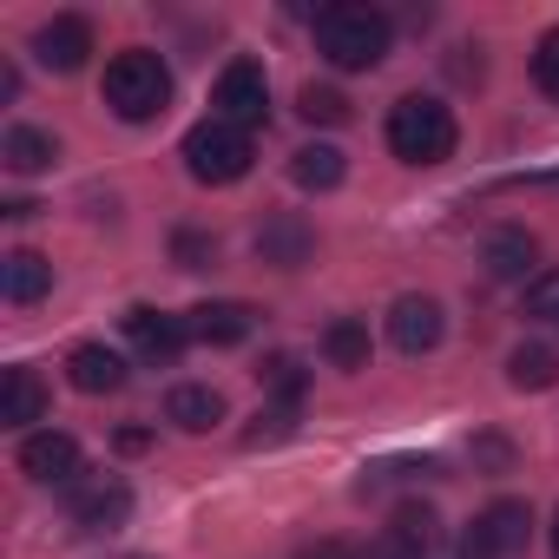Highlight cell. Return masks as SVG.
Listing matches in <instances>:
<instances>
[{"mask_svg": "<svg viewBox=\"0 0 559 559\" xmlns=\"http://www.w3.org/2000/svg\"><path fill=\"white\" fill-rule=\"evenodd\" d=\"M165 421L185 428V435H211V428L224 421V395H217L211 382H178V389L165 395Z\"/></svg>", "mask_w": 559, "mask_h": 559, "instance_id": "obj_17", "label": "cell"}, {"mask_svg": "<svg viewBox=\"0 0 559 559\" xmlns=\"http://www.w3.org/2000/svg\"><path fill=\"white\" fill-rule=\"evenodd\" d=\"M171 257H178V270H211V263H217V237L178 230V237H171Z\"/></svg>", "mask_w": 559, "mask_h": 559, "instance_id": "obj_26", "label": "cell"}, {"mask_svg": "<svg viewBox=\"0 0 559 559\" xmlns=\"http://www.w3.org/2000/svg\"><path fill=\"white\" fill-rule=\"evenodd\" d=\"M474 461H480L487 474H507V467H513V448H507L500 435H474Z\"/></svg>", "mask_w": 559, "mask_h": 559, "instance_id": "obj_30", "label": "cell"}, {"mask_svg": "<svg viewBox=\"0 0 559 559\" xmlns=\"http://www.w3.org/2000/svg\"><path fill=\"white\" fill-rule=\"evenodd\" d=\"M284 435H297V408H284V402H276V408H263V415H257V428L243 435V448H263V441H284Z\"/></svg>", "mask_w": 559, "mask_h": 559, "instance_id": "obj_29", "label": "cell"}, {"mask_svg": "<svg viewBox=\"0 0 559 559\" xmlns=\"http://www.w3.org/2000/svg\"><path fill=\"white\" fill-rule=\"evenodd\" d=\"M435 546H441V513L421 507V500H402L382 526L376 559H435Z\"/></svg>", "mask_w": 559, "mask_h": 559, "instance_id": "obj_9", "label": "cell"}, {"mask_svg": "<svg viewBox=\"0 0 559 559\" xmlns=\"http://www.w3.org/2000/svg\"><path fill=\"white\" fill-rule=\"evenodd\" d=\"M47 290H53V263L40 250H8V257H0V297H8L14 310L40 304Z\"/></svg>", "mask_w": 559, "mask_h": 559, "instance_id": "obj_15", "label": "cell"}, {"mask_svg": "<svg viewBox=\"0 0 559 559\" xmlns=\"http://www.w3.org/2000/svg\"><path fill=\"white\" fill-rule=\"evenodd\" d=\"M552 552H559V513H552Z\"/></svg>", "mask_w": 559, "mask_h": 559, "instance_id": "obj_33", "label": "cell"}, {"mask_svg": "<svg viewBox=\"0 0 559 559\" xmlns=\"http://www.w3.org/2000/svg\"><path fill=\"white\" fill-rule=\"evenodd\" d=\"M99 93H106V106L126 126H145V119H158L171 106V67L158 53H145V47H126V53L106 60V86Z\"/></svg>", "mask_w": 559, "mask_h": 559, "instance_id": "obj_2", "label": "cell"}, {"mask_svg": "<svg viewBox=\"0 0 559 559\" xmlns=\"http://www.w3.org/2000/svg\"><path fill=\"white\" fill-rule=\"evenodd\" d=\"M454 145H461V126H454V112L441 99L408 93V99L389 106V152L402 165H448Z\"/></svg>", "mask_w": 559, "mask_h": 559, "instance_id": "obj_3", "label": "cell"}, {"mask_svg": "<svg viewBox=\"0 0 559 559\" xmlns=\"http://www.w3.org/2000/svg\"><path fill=\"white\" fill-rule=\"evenodd\" d=\"M526 317H539V323H559V270H539L533 284H526Z\"/></svg>", "mask_w": 559, "mask_h": 559, "instance_id": "obj_28", "label": "cell"}, {"mask_svg": "<svg viewBox=\"0 0 559 559\" xmlns=\"http://www.w3.org/2000/svg\"><path fill=\"white\" fill-rule=\"evenodd\" d=\"M185 323H191L198 343H211V349H237V343L257 330V310H250V304H198Z\"/></svg>", "mask_w": 559, "mask_h": 559, "instance_id": "obj_16", "label": "cell"}, {"mask_svg": "<svg viewBox=\"0 0 559 559\" xmlns=\"http://www.w3.org/2000/svg\"><path fill=\"white\" fill-rule=\"evenodd\" d=\"M257 376H263V389L284 402V408H297V402H304V362H297V356H270Z\"/></svg>", "mask_w": 559, "mask_h": 559, "instance_id": "obj_24", "label": "cell"}, {"mask_svg": "<svg viewBox=\"0 0 559 559\" xmlns=\"http://www.w3.org/2000/svg\"><path fill=\"white\" fill-rule=\"evenodd\" d=\"M211 106H217V119H230V126H263L270 119V80H263V67L257 60H230L224 73H217V86H211Z\"/></svg>", "mask_w": 559, "mask_h": 559, "instance_id": "obj_6", "label": "cell"}, {"mask_svg": "<svg viewBox=\"0 0 559 559\" xmlns=\"http://www.w3.org/2000/svg\"><path fill=\"white\" fill-rule=\"evenodd\" d=\"M67 500H73V520H80L86 533H119V526L132 520V487H126L119 474H80Z\"/></svg>", "mask_w": 559, "mask_h": 559, "instance_id": "obj_7", "label": "cell"}, {"mask_svg": "<svg viewBox=\"0 0 559 559\" xmlns=\"http://www.w3.org/2000/svg\"><path fill=\"white\" fill-rule=\"evenodd\" d=\"M86 53H93V21H80V14H53V21L34 34V60H40L47 73H80Z\"/></svg>", "mask_w": 559, "mask_h": 559, "instance_id": "obj_12", "label": "cell"}, {"mask_svg": "<svg viewBox=\"0 0 559 559\" xmlns=\"http://www.w3.org/2000/svg\"><path fill=\"white\" fill-rule=\"evenodd\" d=\"M441 336H448V317H441L435 297H395V310H389V343H395L402 356H428Z\"/></svg>", "mask_w": 559, "mask_h": 559, "instance_id": "obj_13", "label": "cell"}, {"mask_svg": "<svg viewBox=\"0 0 559 559\" xmlns=\"http://www.w3.org/2000/svg\"><path fill=\"white\" fill-rule=\"evenodd\" d=\"M389 40H395V21L382 8H362V0H336V8L317 14V53L336 67V73H369L389 60Z\"/></svg>", "mask_w": 559, "mask_h": 559, "instance_id": "obj_1", "label": "cell"}, {"mask_svg": "<svg viewBox=\"0 0 559 559\" xmlns=\"http://www.w3.org/2000/svg\"><path fill=\"white\" fill-rule=\"evenodd\" d=\"M0 421H8V428L47 421V382L34 369H8V382H0Z\"/></svg>", "mask_w": 559, "mask_h": 559, "instance_id": "obj_18", "label": "cell"}, {"mask_svg": "<svg viewBox=\"0 0 559 559\" xmlns=\"http://www.w3.org/2000/svg\"><path fill=\"white\" fill-rule=\"evenodd\" d=\"M533 80H539V93L559 106V27L539 34V47H533Z\"/></svg>", "mask_w": 559, "mask_h": 559, "instance_id": "obj_27", "label": "cell"}, {"mask_svg": "<svg viewBox=\"0 0 559 559\" xmlns=\"http://www.w3.org/2000/svg\"><path fill=\"white\" fill-rule=\"evenodd\" d=\"M53 158H60V139L40 132V126H14L8 139H0V165H8L14 178H34V171H47Z\"/></svg>", "mask_w": 559, "mask_h": 559, "instance_id": "obj_19", "label": "cell"}, {"mask_svg": "<svg viewBox=\"0 0 559 559\" xmlns=\"http://www.w3.org/2000/svg\"><path fill=\"white\" fill-rule=\"evenodd\" d=\"M343 171H349V158H343L336 145H304V152H290V178H297L304 191H336Z\"/></svg>", "mask_w": 559, "mask_h": 559, "instance_id": "obj_22", "label": "cell"}, {"mask_svg": "<svg viewBox=\"0 0 559 559\" xmlns=\"http://www.w3.org/2000/svg\"><path fill=\"white\" fill-rule=\"evenodd\" d=\"M297 112H304L310 126H343V119H349V99H343L336 86H304V93H297Z\"/></svg>", "mask_w": 559, "mask_h": 559, "instance_id": "obj_25", "label": "cell"}, {"mask_svg": "<svg viewBox=\"0 0 559 559\" xmlns=\"http://www.w3.org/2000/svg\"><path fill=\"white\" fill-rule=\"evenodd\" d=\"M67 382H73L80 395H119V389H126V356L106 349V343H80V349L67 356Z\"/></svg>", "mask_w": 559, "mask_h": 559, "instance_id": "obj_14", "label": "cell"}, {"mask_svg": "<svg viewBox=\"0 0 559 559\" xmlns=\"http://www.w3.org/2000/svg\"><path fill=\"white\" fill-rule=\"evenodd\" d=\"M297 559H369V552H362L356 539H310Z\"/></svg>", "mask_w": 559, "mask_h": 559, "instance_id": "obj_31", "label": "cell"}, {"mask_svg": "<svg viewBox=\"0 0 559 559\" xmlns=\"http://www.w3.org/2000/svg\"><path fill=\"white\" fill-rule=\"evenodd\" d=\"M21 474L40 487H73L80 480V441L67 428H34L21 441Z\"/></svg>", "mask_w": 559, "mask_h": 559, "instance_id": "obj_8", "label": "cell"}, {"mask_svg": "<svg viewBox=\"0 0 559 559\" xmlns=\"http://www.w3.org/2000/svg\"><path fill=\"white\" fill-rule=\"evenodd\" d=\"M250 132L243 126H230V119H198L191 132H185V171L198 178V185H237L243 171H250Z\"/></svg>", "mask_w": 559, "mask_h": 559, "instance_id": "obj_4", "label": "cell"}, {"mask_svg": "<svg viewBox=\"0 0 559 559\" xmlns=\"http://www.w3.org/2000/svg\"><path fill=\"white\" fill-rule=\"evenodd\" d=\"M507 382H513V389H559V349L520 343V349L507 356Z\"/></svg>", "mask_w": 559, "mask_h": 559, "instance_id": "obj_23", "label": "cell"}, {"mask_svg": "<svg viewBox=\"0 0 559 559\" xmlns=\"http://www.w3.org/2000/svg\"><path fill=\"white\" fill-rule=\"evenodd\" d=\"M526 526H533V507L526 500H493L467 533H461V552L454 559H513L526 546Z\"/></svg>", "mask_w": 559, "mask_h": 559, "instance_id": "obj_5", "label": "cell"}, {"mask_svg": "<svg viewBox=\"0 0 559 559\" xmlns=\"http://www.w3.org/2000/svg\"><path fill=\"white\" fill-rule=\"evenodd\" d=\"M310 243H317V237H310L297 217H276V224H263V230H257V257H263V263H276V270H297V263L310 257Z\"/></svg>", "mask_w": 559, "mask_h": 559, "instance_id": "obj_21", "label": "cell"}, {"mask_svg": "<svg viewBox=\"0 0 559 559\" xmlns=\"http://www.w3.org/2000/svg\"><path fill=\"white\" fill-rule=\"evenodd\" d=\"M126 336H132V349H139L152 369H171V362L185 356V343H191V323H185V317H165V310H152V304H139V310H126Z\"/></svg>", "mask_w": 559, "mask_h": 559, "instance_id": "obj_10", "label": "cell"}, {"mask_svg": "<svg viewBox=\"0 0 559 559\" xmlns=\"http://www.w3.org/2000/svg\"><path fill=\"white\" fill-rule=\"evenodd\" d=\"M369 323L362 317H336L330 330H323V362L330 369H343V376H356V369H369Z\"/></svg>", "mask_w": 559, "mask_h": 559, "instance_id": "obj_20", "label": "cell"}, {"mask_svg": "<svg viewBox=\"0 0 559 559\" xmlns=\"http://www.w3.org/2000/svg\"><path fill=\"white\" fill-rule=\"evenodd\" d=\"M145 448H152L145 428H119V454H145Z\"/></svg>", "mask_w": 559, "mask_h": 559, "instance_id": "obj_32", "label": "cell"}, {"mask_svg": "<svg viewBox=\"0 0 559 559\" xmlns=\"http://www.w3.org/2000/svg\"><path fill=\"white\" fill-rule=\"evenodd\" d=\"M480 263H487L493 284H533V276H539V237L526 224H500L480 243Z\"/></svg>", "mask_w": 559, "mask_h": 559, "instance_id": "obj_11", "label": "cell"}]
</instances>
